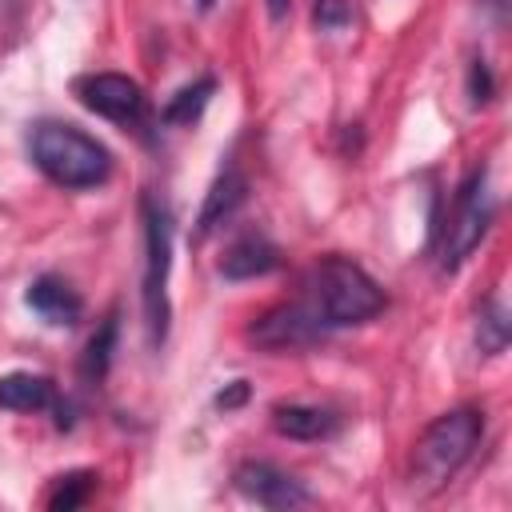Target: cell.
<instances>
[{
  "instance_id": "cell-13",
  "label": "cell",
  "mask_w": 512,
  "mask_h": 512,
  "mask_svg": "<svg viewBox=\"0 0 512 512\" xmlns=\"http://www.w3.org/2000/svg\"><path fill=\"white\" fill-rule=\"evenodd\" d=\"M272 428L288 440H328L340 432V412L320 404H276Z\"/></svg>"
},
{
  "instance_id": "cell-12",
  "label": "cell",
  "mask_w": 512,
  "mask_h": 512,
  "mask_svg": "<svg viewBox=\"0 0 512 512\" xmlns=\"http://www.w3.org/2000/svg\"><path fill=\"white\" fill-rule=\"evenodd\" d=\"M280 268V248L264 232H244L236 236L224 256H220V276L224 280H256Z\"/></svg>"
},
{
  "instance_id": "cell-18",
  "label": "cell",
  "mask_w": 512,
  "mask_h": 512,
  "mask_svg": "<svg viewBox=\"0 0 512 512\" xmlns=\"http://www.w3.org/2000/svg\"><path fill=\"white\" fill-rule=\"evenodd\" d=\"M356 20V8L348 0H312V24L316 32H340Z\"/></svg>"
},
{
  "instance_id": "cell-5",
  "label": "cell",
  "mask_w": 512,
  "mask_h": 512,
  "mask_svg": "<svg viewBox=\"0 0 512 512\" xmlns=\"http://www.w3.org/2000/svg\"><path fill=\"white\" fill-rule=\"evenodd\" d=\"M492 220H496V200L488 192V168L480 164V168H472L456 184L452 208H448V216L440 224V248H436L440 268L444 272H456L480 248V240L488 236Z\"/></svg>"
},
{
  "instance_id": "cell-15",
  "label": "cell",
  "mask_w": 512,
  "mask_h": 512,
  "mask_svg": "<svg viewBox=\"0 0 512 512\" xmlns=\"http://www.w3.org/2000/svg\"><path fill=\"white\" fill-rule=\"evenodd\" d=\"M116 336H120V316L108 312V316L100 320V328L92 332V340H88V348H84V360H80V372H84L88 384H100V380L108 376L112 352H116Z\"/></svg>"
},
{
  "instance_id": "cell-8",
  "label": "cell",
  "mask_w": 512,
  "mask_h": 512,
  "mask_svg": "<svg viewBox=\"0 0 512 512\" xmlns=\"http://www.w3.org/2000/svg\"><path fill=\"white\" fill-rule=\"evenodd\" d=\"M232 480L260 508H304V504H312V492L296 476H288L284 468H276L268 460H244Z\"/></svg>"
},
{
  "instance_id": "cell-2",
  "label": "cell",
  "mask_w": 512,
  "mask_h": 512,
  "mask_svg": "<svg viewBox=\"0 0 512 512\" xmlns=\"http://www.w3.org/2000/svg\"><path fill=\"white\" fill-rule=\"evenodd\" d=\"M28 156L56 188L68 192L100 188L112 176V152L96 136L64 120H36L28 128Z\"/></svg>"
},
{
  "instance_id": "cell-17",
  "label": "cell",
  "mask_w": 512,
  "mask_h": 512,
  "mask_svg": "<svg viewBox=\"0 0 512 512\" xmlns=\"http://www.w3.org/2000/svg\"><path fill=\"white\" fill-rule=\"evenodd\" d=\"M508 332H512L508 308H504L496 296L484 300V308H480V316H476V348H480L484 356H496V352L508 348Z\"/></svg>"
},
{
  "instance_id": "cell-7",
  "label": "cell",
  "mask_w": 512,
  "mask_h": 512,
  "mask_svg": "<svg viewBox=\"0 0 512 512\" xmlns=\"http://www.w3.org/2000/svg\"><path fill=\"white\" fill-rule=\"evenodd\" d=\"M248 340L268 348V352H300V348L320 344L324 328L308 316V308L300 300H292V304H276L264 316H256L248 328Z\"/></svg>"
},
{
  "instance_id": "cell-11",
  "label": "cell",
  "mask_w": 512,
  "mask_h": 512,
  "mask_svg": "<svg viewBox=\"0 0 512 512\" xmlns=\"http://www.w3.org/2000/svg\"><path fill=\"white\" fill-rule=\"evenodd\" d=\"M244 196H248V180H244V172L228 160V164L216 172V180L208 184V192H204V204H200V212H196V236H208V232H216L224 220H232L236 208L244 204Z\"/></svg>"
},
{
  "instance_id": "cell-20",
  "label": "cell",
  "mask_w": 512,
  "mask_h": 512,
  "mask_svg": "<svg viewBox=\"0 0 512 512\" xmlns=\"http://www.w3.org/2000/svg\"><path fill=\"white\" fill-rule=\"evenodd\" d=\"M244 400H248V380H232L228 388H220V392H216V400H212V404H216V408H224V412H232V408H240Z\"/></svg>"
},
{
  "instance_id": "cell-23",
  "label": "cell",
  "mask_w": 512,
  "mask_h": 512,
  "mask_svg": "<svg viewBox=\"0 0 512 512\" xmlns=\"http://www.w3.org/2000/svg\"><path fill=\"white\" fill-rule=\"evenodd\" d=\"M212 4H216V0H196V8H200V12H212Z\"/></svg>"
},
{
  "instance_id": "cell-1",
  "label": "cell",
  "mask_w": 512,
  "mask_h": 512,
  "mask_svg": "<svg viewBox=\"0 0 512 512\" xmlns=\"http://www.w3.org/2000/svg\"><path fill=\"white\" fill-rule=\"evenodd\" d=\"M300 304L308 308V316L328 332L336 328H352V324H368L384 312L388 296L384 288L348 256H324L304 272V292Z\"/></svg>"
},
{
  "instance_id": "cell-6",
  "label": "cell",
  "mask_w": 512,
  "mask_h": 512,
  "mask_svg": "<svg viewBox=\"0 0 512 512\" xmlns=\"http://www.w3.org/2000/svg\"><path fill=\"white\" fill-rule=\"evenodd\" d=\"M72 88H76V100H80L88 112H96V116L120 124L124 132H140V136L148 132L152 108H148L144 88H140L132 76H120V72H88V76H80Z\"/></svg>"
},
{
  "instance_id": "cell-16",
  "label": "cell",
  "mask_w": 512,
  "mask_h": 512,
  "mask_svg": "<svg viewBox=\"0 0 512 512\" xmlns=\"http://www.w3.org/2000/svg\"><path fill=\"white\" fill-rule=\"evenodd\" d=\"M92 492H96V472H92V468H76V472L56 476V484H52L48 496H44V504H48L52 512H72V508L88 504Z\"/></svg>"
},
{
  "instance_id": "cell-3",
  "label": "cell",
  "mask_w": 512,
  "mask_h": 512,
  "mask_svg": "<svg viewBox=\"0 0 512 512\" xmlns=\"http://www.w3.org/2000/svg\"><path fill=\"white\" fill-rule=\"evenodd\" d=\"M484 436V412L476 404H460L440 412L412 444V460H408V484L412 492L428 496L440 492L476 452Z\"/></svg>"
},
{
  "instance_id": "cell-14",
  "label": "cell",
  "mask_w": 512,
  "mask_h": 512,
  "mask_svg": "<svg viewBox=\"0 0 512 512\" xmlns=\"http://www.w3.org/2000/svg\"><path fill=\"white\" fill-rule=\"evenodd\" d=\"M212 92H216V76H196L192 84H184L168 96V104L160 108V120L164 124H196L204 116Z\"/></svg>"
},
{
  "instance_id": "cell-4",
  "label": "cell",
  "mask_w": 512,
  "mask_h": 512,
  "mask_svg": "<svg viewBox=\"0 0 512 512\" xmlns=\"http://www.w3.org/2000/svg\"><path fill=\"white\" fill-rule=\"evenodd\" d=\"M140 220H144V280H140V300H144V324H148V344L160 348L168 340V276H172V212L156 196H140Z\"/></svg>"
},
{
  "instance_id": "cell-22",
  "label": "cell",
  "mask_w": 512,
  "mask_h": 512,
  "mask_svg": "<svg viewBox=\"0 0 512 512\" xmlns=\"http://www.w3.org/2000/svg\"><path fill=\"white\" fill-rule=\"evenodd\" d=\"M264 4H268V16L272 20H284L292 12V0H264Z\"/></svg>"
},
{
  "instance_id": "cell-21",
  "label": "cell",
  "mask_w": 512,
  "mask_h": 512,
  "mask_svg": "<svg viewBox=\"0 0 512 512\" xmlns=\"http://www.w3.org/2000/svg\"><path fill=\"white\" fill-rule=\"evenodd\" d=\"M508 4H512V0H480V8H484L496 24H504V20H508Z\"/></svg>"
},
{
  "instance_id": "cell-9",
  "label": "cell",
  "mask_w": 512,
  "mask_h": 512,
  "mask_svg": "<svg viewBox=\"0 0 512 512\" xmlns=\"http://www.w3.org/2000/svg\"><path fill=\"white\" fill-rule=\"evenodd\" d=\"M0 408L8 412H56V428H72L68 404L60 400L56 384L40 372H8L0 376Z\"/></svg>"
},
{
  "instance_id": "cell-24",
  "label": "cell",
  "mask_w": 512,
  "mask_h": 512,
  "mask_svg": "<svg viewBox=\"0 0 512 512\" xmlns=\"http://www.w3.org/2000/svg\"><path fill=\"white\" fill-rule=\"evenodd\" d=\"M4 4H12V0H4Z\"/></svg>"
},
{
  "instance_id": "cell-19",
  "label": "cell",
  "mask_w": 512,
  "mask_h": 512,
  "mask_svg": "<svg viewBox=\"0 0 512 512\" xmlns=\"http://www.w3.org/2000/svg\"><path fill=\"white\" fill-rule=\"evenodd\" d=\"M468 96H472L476 108L488 104V100L496 96V80H492V68H488L484 56H476V60L468 64Z\"/></svg>"
},
{
  "instance_id": "cell-10",
  "label": "cell",
  "mask_w": 512,
  "mask_h": 512,
  "mask_svg": "<svg viewBox=\"0 0 512 512\" xmlns=\"http://www.w3.org/2000/svg\"><path fill=\"white\" fill-rule=\"evenodd\" d=\"M24 304H28L44 324H52V328H76L80 316H84L80 292H76L64 276H56V272H40V276L28 284V292H24Z\"/></svg>"
}]
</instances>
